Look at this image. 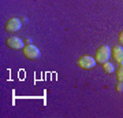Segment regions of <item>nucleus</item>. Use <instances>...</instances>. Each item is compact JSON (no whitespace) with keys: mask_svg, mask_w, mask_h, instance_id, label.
<instances>
[{"mask_svg":"<svg viewBox=\"0 0 123 118\" xmlns=\"http://www.w3.org/2000/svg\"><path fill=\"white\" fill-rule=\"evenodd\" d=\"M110 56H111L110 47L108 45H101L96 52V62H98V63H105V62H108Z\"/></svg>","mask_w":123,"mask_h":118,"instance_id":"obj_1","label":"nucleus"},{"mask_svg":"<svg viewBox=\"0 0 123 118\" xmlns=\"http://www.w3.org/2000/svg\"><path fill=\"white\" fill-rule=\"evenodd\" d=\"M23 55H25V58H27V59H40V58H41L40 49L37 48L36 45H31V44H29V45H26V47L23 48Z\"/></svg>","mask_w":123,"mask_h":118,"instance_id":"obj_2","label":"nucleus"},{"mask_svg":"<svg viewBox=\"0 0 123 118\" xmlns=\"http://www.w3.org/2000/svg\"><path fill=\"white\" fill-rule=\"evenodd\" d=\"M78 66L81 67V69H84V70H89V69H93L94 66H96V59H93L92 56H82V58H79L78 59Z\"/></svg>","mask_w":123,"mask_h":118,"instance_id":"obj_3","label":"nucleus"},{"mask_svg":"<svg viewBox=\"0 0 123 118\" xmlns=\"http://www.w3.org/2000/svg\"><path fill=\"white\" fill-rule=\"evenodd\" d=\"M22 26V22L21 19H18V18H11L8 22H7V25H6V30L7 32H18Z\"/></svg>","mask_w":123,"mask_h":118,"instance_id":"obj_4","label":"nucleus"},{"mask_svg":"<svg viewBox=\"0 0 123 118\" xmlns=\"http://www.w3.org/2000/svg\"><path fill=\"white\" fill-rule=\"evenodd\" d=\"M7 45L12 49H21L23 48V41L21 39H18V37H10L7 40Z\"/></svg>","mask_w":123,"mask_h":118,"instance_id":"obj_5","label":"nucleus"},{"mask_svg":"<svg viewBox=\"0 0 123 118\" xmlns=\"http://www.w3.org/2000/svg\"><path fill=\"white\" fill-rule=\"evenodd\" d=\"M112 56L115 58V61L120 63H123V47L122 45H115L114 48H112Z\"/></svg>","mask_w":123,"mask_h":118,"instance_id":"obj_6","label":"nucleus"},{"mask_svg":"<svg viewBox=\"0 0 123 118\" xmlns=\"http://www.w3.org/2000/svg\"><path fill=\"white\" fill-rule=\"evenodd\" d=\"M103 69H104V71L105 73H108V74H112L115 71V67L112 63H110V62H105V63H103Z\"/></svg>","mask_w":123,"mask_h":118,"instance_id":"obj_7","label":"nucleus"},{"mask_svg":"<svg viewBox=\"0 0 123 118\" xmlns=\"http://www.w3.org/2000/svg\"><path fill=\"white\" fill-rule=\"evenodd\" d=\"M116 74H118V80L119 81H123V63L119 66L118 71H116Z\"/></svg>","mask_w":123,"mask_h":118,"instance_id":"obj_8","label":"nucleus"},{"mask_svg":"<svg viewBox=\"0 0 123 118\" xmlns=\"http://www.w3.org/2000/svg\"><path fill=\"white\" fill-rule=\"evenodd\" d=\"M116 91L118 92H123V81H119L116 85Z\"/></svg>","mask_w":123,"mask_h":118,"instance_id":"obj_9","label":"nucleus"},{"mask_svg":"<svg viewBox=\"0 0 123 118\" xmlns=\"http://www.w3.org/2000/svg\"><path fill=\"white\" fill-rule=\"evenodd\" d=\"M119 44L123 45V32H120V35H119Z\"/></svg>","mask_w":123,"mask_h":118,"instance_id":"obj_10","label":"nucleus"}]
</instances>
